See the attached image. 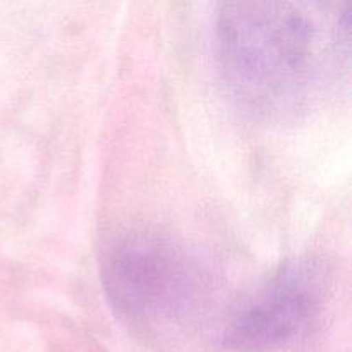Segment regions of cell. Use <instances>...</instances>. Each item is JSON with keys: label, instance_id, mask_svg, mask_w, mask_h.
I'll list each match as a JSON object with an SVG mask.
<instances>
[{"label": "cell", "instance_id": "cell-3", "mask_svg": "<svg viewBox=\"0 0 352 352\" xmlns=\"http://www.w3.org/2000/svg\"><path fill=\"white\" fill-rule=\"evenodd\" d=\"M323 282L311 263L278 268L258 285L230 320L229 342L243 352H277L298 342L318 322Z\"/></svg>", "mask_w": 352, "mask_h": 352}, {"label": "cell", "instance_id": "cell-1", "mask_svg": "<svg viewBox=\"0 0 352 352\" xmlns=\"http://www.w3.org/2000/svg\"><path fill=\"white\" fill-rule=\"evenodd\" d=\"M344 14L323 3H223L215 30L220 71L246 109L280 119L311 105L347 43Z\"/></svg>", "mask_w": 352, "mask_h": 352}, {"label": "cell", "instance_id": "cell-2", "mask_svg": "<svg viewBox=\"0 0 352 352\" xmlns=\"http://www.w3.org/2000/svg\"><path fill=\"white\" fill-rule=\"evenodd\" d=\"M103 287L126 322L148 329L189 323L205 301V275L182 246L158 232L131 230L105 248Z\"/></svg>", "mask_w": 352, "mask_h": 352}]
</instances>
